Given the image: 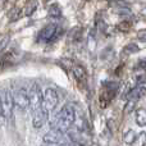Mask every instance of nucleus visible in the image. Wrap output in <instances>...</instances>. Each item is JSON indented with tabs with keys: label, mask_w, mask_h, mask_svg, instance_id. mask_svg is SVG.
Masks as SVG:
<instances>
[{
	"label": "nucleus",
	"mask_w": 146,
	"mask_h": 146,
	"mask_svg": "<svg viewBox=\"0 0 146 146\" xmlns=\"http://www.w3.org/2000/svg\"><path fill=\"white\" fill-rule=\"evenodd\" d=\"M15 59H17V51L15 50H9L8 53H5L4 55H3V67L5 66L7 63H13V62H15Z\"/></svg>",
	"instance_id": "nucleus-12"
},
{
	"label": "nucleus",
	"mask_w": 146,
	"mask_h": 146,
	"mask_svg": "<svg viewBox=\"0 0 146 146\" xmlns=\"http://www.w3.org/2000/svg\"><path fill=\"white\" fill-rule=\"evenodd\" d=\"M131 28H132V22L131 21H127V19L119 22L118 26H117V30L121 31V32H128Z\"/></svg>",
	"instance_id": "nucleus-16"
},
{
	"label": "nucleus",
	"mask_w": 146,
	"mask_h": 146,
	"mask_svg": "<svg viewBox=\"0 0 146 146\" xmlns=\"http://www.w3.org/2000/svg\"><path fill=\"white\" fill-rule=\"evenodd\" d=\"M13 98H14V104L22 110L30 106V98H28V91H26V88L19 87L13 92Z\"/></svg>",
	"instance_id": "nucleus-4"
},
{
	"label": "nucleus",
	"mask_w": 146,
	"mask_h": 146,
	"mask_svg": "<svg viewBox=\"0 0 146 146\" xmlns=\"http://www.w3.org/2000/svg\"><path fill=\"white\" fill-rule=\"evenodd\" d=\"M144 95H146L145 86H136V87H133L132 90L128 91V94L126 95V99L128 101H136Z\"/></svg>",
	"instance_id": "nucleus-9"
},
{
	"label": "nucleus",
	"mask_w": 146,
	"mask_h": 146,
	"mask_svg": "<svg viewBox=\"0 0 146 146\" xmlns=\"http://www.w3.org/2000/svg\"><path fill=\"white\" fill-rule=\"evenodd\" d=\"M124 51H126L127 54H135V53H139L140 48H139V45H137V44L131 42V44H128V45L124 46Z\"/></svg>",
	"instance_id": "nucleus-18"
},
{
	"label": "nucleus",
	"mask_w": 146,
	"mask_h": 146,
	"mask_svg": "<svg viewBox=\"0 0 146 146\" xmlns=\"http://www.w3.org/2000/svg\"><path fill=\"white\" fill-rule=\"evenodd\" d=\"M14 98L13 94L8 90L1 91V117L9 118L13 113V106H14Z\"/></svg>",
	"instance_id": "nucleus-2"
},
{
	"label": "nucleus",
	"mask_w": 146,
	"mask_h": 146,
	"mask_svg": "<svg viewBox=\"0 0 146 146\" xmlns=\"http://www.w3.org/2000/svg\"><path fill=\"white\" fill-rule=\"evenodd\" d=\"M81 36H82V27H74L71 32H69V38L73 41L78 40Z\"/></svg>",
	"instance_id": "nucleus-17"
},
{
	"label": "nucleus",
	"mask_w": 146,
	"mask_h": 146,
	"mask_svg": "<svg viewBox=\"0 0 146 146\" xmlns=\"http://www.w3.org/2000/svg\"><path fill=\"white\" fill-rule=\"evenodd\" d=\"M42 141L46 145H51V146H58L60 144H66V141L63 139V133H60L58 131H54V129H51V131L46 132L44 135Z\"/></svg>",
	"instance_id": "nucleus-6"
},
{
	"label": "nucleus",
	"mask_w": 146,
	"mask_h": 146,
	"mask_svg": "<svg viewBox=\"0 0 146 146\" xmlns=\"http://www.w3.org/2000/svg\"><path fill=\"white\" fill-rule=\"evenodd\" d=\"M135 144L137 146H146V133L145 132H141V133L137 136V140Z\"/></svg>",
	"instance_id": "nucleus-19"
},
{
	"label": "nucleus",
	"mask_w": 146,
	"mask_h": 146,
	"mask_svg": "<svg viewBox=\"0 0 146 146\" xmlns=\"http://www.w3.org/2000/svg\"><path fill=\"white\" fill-rule=\"evenodd\" d=\"M141 12H142V14H144V15H146V5H144V7H142Z\"/></svg>",
	"instance_id": "nucleus-24"
},
{
	"label": "nucleus",
	"mask_w": 146,
	"mask_h": 146,
	"mask_svg": "<svg viewBox=\"0 0 146 146\" xmlns=\"http://www.w3.org/2000/svg\"><path fill=\"white\" fill-rule=\"evenodd\" d=\"M49 118V113L45 110V109H42L41 111H37V113H33L32 114V124L35 128H41V127L44 126V123H45L46 121H48Z\"/></svg>",
	"instance_id": "nucleus-8"
},
{
	"label": "nucleus",
	"mask_w": 146,
	"mask_h": 146,
	"mask_svg": "<svg viewBox=\"0 0 146 146\" xmlns=\"http://www.w3.org/2000/svg\"><path fill=\"white\" fill-rule=\"evenodd\" d=\"M28 98H30V109L33 113L41 111L44 109V92L41 91V87L37 83H33L32 87L28 91Z\"/></svg>",
	"instance_id": "nucleus-1"
},
{
	"label": "nucleus",
	"mask_w": 146,
	"mask_h": 146,
	"mask_svg": "<svg viewBox=\"0 0 146 146\" xmlns=\"http://www.w3.org/2000/svg\"><path fill=\"white\" fill-rule=\"evenodd\" d=\"M137 136H139V135H136V132H135L133 129H129V131L124 135L123 140H124V142H126L127 145H131V144L133 145L135 142H136V140H137Z\"/></svg>",
	"instance_id": "nucleus-14"
},
{
	"label": "nucleus",
	"mask_w": 146,
	"mask_h": 146,
	"mask_svg": "<svg viewBox=\"0 0 146 146\" xmlns=\"http://www.w3.org/2000/svg\"><path fill=\"white\" fill-rule=\"evenodd\" d=\"M137 38H139L140 41L146 42V28L145 30H140L139 32H137Z\"/></svg>",
	"instance_id": "nucleus-23"
},
{
	"label": "nucleus",
	"mask_w": 146,
	"mask_h": 146,
	"mask_svg": "<svg viewBox=\"0 0 146 146\" xmlns=\"http://www.w3.org/2000/svg\"><path fill=\"white\" fill-rule=\"evenodd\" d=\"M136 123L139 126H146V110L145 109H139L136 111Z\"/></svg>",
	"instance_id": "nucleus-13"
},
{
	"label": "nucleus",
	"mask_w": 146,
	"mask_h": 146,
	"mask_svg": "<svg viewBox=\"0 0 146 146\" xmlns=\"http://www.w3.org/2000/svg\"><path fill=\"white\" fill-rule=\"evenodd\" d=\"M59 103V96L54 88H46L44 91V109H45L48 113L53 111L54 109L58 106Z\"/></svg>",
	"instance_id": "nucleus-3"
},
{
	"label": "nucleus",
	"mask_w": 146,
	"mask_h": 146,
	"mask_svg": "<svg viewBox=\"0 0 146 146\" xmlns=\"http://www.w3.org/2000/svg\"><path fill=\"white\" fill-rule=\"evenodd\" d=\"M58 26L55 25H48L40 31L38 33V41L42 42H50V41L56 40V32H58Z\"/></svg>",
	"instance_id": "nucleus-5"
},
{
	"label": "nucleus",
	"mask_w": 146,
	"mask_h": 146,
	"mask_svg": "<svg viewBox=\"0 0 146 146\" xmlns=\"http://www.w3.org/2000/svg\"><path fill=\"white\" fill-rule=\"evenodd\" d=\"M73 76L76 77V80L80 81V82H86V78H87V74H86V71L83 67L81 66H73L72 68Z\"/></svg>",
	"instance_id": "nucleus-10"
},
{
	"label": "nucleus",
	"mask_w": 146,
	"mask_h": 146,
	"mask_svg": "<svg viewBox=\"0 0 146 146\" xmlns=\"http://www.w3.org/2000/svg\"><path fill=\"white\" fill-rule=\"evenodd\" d=\"M9 37L10 36L8 35V33H5V35L1 36V42H0V48H1V50H4L5 46H7V44L9 42Z\"/></svg>",
	"instance_id": "nucleus-20"
},
{
	"label": "nucleus",
	"mask_w": 146,
	"mask_h": 146,
	"mask_svg": "<svg viewBox=\"0 0 146 146\" xmlns=\"http://www.w3.org/2000/svg\"><path fill=\"white\" fill-rule=\"evenodd\" d=\"M21 10H23V8H22V9H18V8H15V9L13 10V13L10 14V21H17L18 18L21 17Z\"/></svg>",
	"instance_id": "nucleus-21"
},
{
	"label": "nucleus",
	"mask_w": 146,
	"mask_h": 146,
	"mask_svg": "<svg viewBox=\"0 0 146 146\" xmlns=\"http://www.w3.org/2000/svg\"><path fill=\"white\" fill-rule=\"evenodd\" d=\"M36 8H37V3L36 1H28L27 4L23 7V14L26 17H31V15L35 13Z\"/></svg>",
	"instance_id": "nucleus-11"
},
{
	"label": "nucleus",
	"mask_w": 146,
	"mask_h": 146,
	"mask_svg": "<svg viewBox=\"0 0 146 146\" xmlns=\"http://www.w3.org/2000/svg\"><path fill=\"white\" fill-rule=\"evenodd\" d=\"M49 15L51 18H60L62 15V9L58 4H53L50 8H49Z\"/></svg>",
	"instance_id": "nucleus-15"
},
{
	"label": "nucleus",
	"mask_w": 146,
	"mask_h": 146,
	"mask_svg": "<svg viewBox=\"0 0 146 146\" xmlns=\"http://www.w3.org/2000/svg\"><path fill=\"white\" fill-rule=\"evenodd\" d=\"M58 117L62 119V121H64L67 124H69V126H73V124L76 123V111H74V108L71 105H66L62 108L60 113L58 114Z\"/></svg>",
	"instance_id": "nucleus-7"
},
{
	"label": "nucleus",
	"mask_w": 146,
	"mask_h": 146,
	"mask_svg": "<svg viewBox=\"0 0 146 146\" xmlns=\"http://www.w3.org/2000/svg\"><path fill=\"white\" fill-rule=\"evenodd\" d=\"M135 105H136V101H128V103H127V105L124 106V110H123L124 114H128L129 111L135 108Z\"/></svg>",
	"instance_id": "nucleus-22"
}]
</instances>
